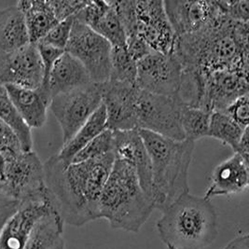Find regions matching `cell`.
<instances>
[{
	"label": "cell",
	"instance_id": "9",
	"mask_svg": "<svg viewBox=\"0 0 249 249\" xmlns=\"http://www.w3.org/2000/svg\"><path fill=\"white\" fill-rule=\"evenodd\" d=\"M112 46L100 35L74 16V23L65 52L75 57L94 83H105L110 76Z\"/></svg>",
	"mask_w": 249,
	"mask_h": 249
},
{
	"label": "cell",
	"instance_id": "24",
	"mask_svg": "<svg viewBox=\"0 0 249 249\" xmlns=\"http://www.w3.org/2000/svg\"><path fill=\"white\" fill-rule=\"evenodd\" d=\"M62 217L55 209L42 215L31 230L23 249H57L65 243Z\"/></svg>",
	"mask_w": 249,
	"mask_h": 249
},
{
	"label": "cell",
	"instance_id": "13",
	"mask_svg": "<svg viewBox=\"0 0 249 249\" xmlns=\"http://www.w3.org/2000/svg\"><path fill=\"white\" fill-rule=\"evenodd\" d=\"M137 86L108 80L103 84V105L107 129L112 132L137 130L136 103Z\"/></svg>",
	"mask_w": 249,
	"mask_h": 249
},
{
	"label": "cell",
	"instance_id": "7",
	"mask_svg": "<svg viewBox=\"0 0 249 249\" xmlns=\"http://www.w3.org/2000/svg\"><path fill=\"white\" fill-rule=\"evenodd\" d=\"M183 106L177 95H157L139 89L136 103L137 131L143 130L174 140H184L180 125Z\"/></svg>",
	"mask_w": 249,
	"mask_h": 249
},
{
	"label": "cell",
	"instance_id": "21",
	"mask_svg": "<svg viewBox=\"0 0 249 249\" xmlns=\"http://www.w3.org/2000/svg\"><path fill=\"white\" fill-rule=\"evenodd\" d=\"M13 106L25 124L32 128H41L47 121L50 104L38 90H30L14 85L4 86Z\"/></svg>",
	"mask_w": 249,
	"mask_h": 249
},
{
	"label": "cell",
	"instance_id": "34",
	"mask_svg": "<svg viewBox=\"0 0 249 249\" xmlns=\"http://www.w3.org/2000/svg\"><path fill=\"white\" fill-rule=\"evenodd\" d=\"M220 8L228 18L242 23H249V1H219Z\"/></svg>",
	"mask_w": 249,
	"mask_h": 249
},
{
	"label": "cell",
	"instance_id": "38",
	"mask_svg": "<svg viewBox=\"0 0 249 249\" xmlns=\"http://www.w3.org/2000/svg\"><path fill=\"white\" fill-rule=\"evenodd\" d=\"M222 249H249V235L248 233L232 239Z\"/></svg>",
	"mask_w": 249,
	"mask_h": 249
},
{
	"label": "cell",
	"instance_id": "18",
	"mask_svg": "<svg viewBox=\"0 0 249 249\" xmlns=\"http://www.w3.org/2000/svg\"><path fill=\"white\" fill-rule=\"evenodd\" d=\"M112 47H126V36L113 1H87L76 15Z\"/></svg>",
	"mask_w": 249,
	"mask_h": 249
},
{
	"label": "cell",
	"instance_id": "41",
	"mask_svg": "<svg viewBox=\"0 0 249 249\" xmlns=\"http://www.w3.org/2000/svg\"><path fill=\"white\" fill-rule=\"evenodd\" d=\"M0 194H3V177L0 175Z\"/></svg>",
	"mask_w": 249,
	"mask_h": 249
},
{
	"label": "cell",
	"instance_id": "1",
	"mask_svg": "<svg viewBox=\"0 0 249 249\" xmlns=\"http://www.w3.org/2000/svg\"><path fill=\"white\" fill-rule=\"evenodd\" d=\"M114 160L111 152L70 163L53 155L43 163L48 197L65 224L81 227L99 218V199Z\"/></svg>",
	"mask_w": 249,
	"mask_h": 249
},
{
	"label": "cell",
	"instance_id": "8",
	"mask_svg": "<svg viewBox=\"0 0 249 249\" xmlns=\"http://www.w3.org/2000/svg\"><path fill=\"white\" fill-rule=\"evenodd\" d=\"M103 84L91 82L74 91L54 96L49 108L55 117L67 143L103 104Z\"/></svg>",
	"mask_w": 249,
	"mask_h": 249
},
{
	"label": "cell",
	"instance_id": "35",
	"mask_svg": "<svg viewBox=\"0 0 249 249\" xmlns=\"http://www.w3.org/2000/svg\"><path fill=\"white\" fill-rule=\"evenodd\" d=\"M23 151L19 139L12 129L0 120V152H21Z\"/></svg>",
	"mask_w": 249,
	"mask_h": 249
},
{
	"label": "cell",
	"instance_id": "26",
	"mask_svg": "<svg viewBox=\"0 0 249 249\" xmlns=\"http://www.w3.org/2000/svg\"><path fill=\"white\" fill-rule=\"evenodd\" d=\"M0 120L8 125L17 136L23 151H32L33 137L31 128L25 124L2 85H0Z\"/></svg>",
	"mask_w": 249,
	"mask_h": 249
},
{
	"label": "cell",
	"instance_id": "39",
	"mask_svg": "<svg viewBox=\"0 0 249 249\" xmlns=\"http://www.w3.org/2000/svg\"><path fill=\"white\" fill-rule=\"evenodd\" d=\"M234 153H237L245 160H249V129L245 131Z\"/></svg>",
	"mask_w": 249,
	"mask_h": 249
},
{
	"label": "cell",
	"instance_id": "20",
	"mask_svg": "<svg viewBox=\"0 0 249 249\" xmlns=\"http://www.w3.org/2000/svg\"><path fill=\"white\" fill-rule=\"evenodd\" d=\"M91 82L84 67L75 57L64 52L57 59L50 74L49 91L51 99L58 94L85 87Z\"/></svg>",
	"mask_w": 249,
	"mask_h": 249
},
{
	"label": "cell",
	"instance_id": "37",
	"mask_svg": "<svg viewBox=\"0 0 249 249\" xmlns=\"http://www.w3.org/2000/svg\"><path fill=\"white\" fill-rule=\"evenodd\" d=\"M19 204L20 202L4 194H0V232L8 219L15 213Z\"/></svg>",
	"mask_w": 249,
	"mask_h": 249
},
{
	"label": "cell",
	"instance_id": "33",
	"mask_svg": "<svg viewBox=\"0 0 249 249\" xmlns=\"http://www.w3.org/2000/svg\"><path fill=\"white\" fill-rule=\"evenodd\" d=\"M49 3L58 22H61L69 17L75 16L79 11H81L84 8L87 1L53 0L49 1Z\"/></svg>",
	"mask_w": 249,
	"mask_h": 249
},
{
	"label": "cell",
	"instance_id": "12",
	"mask_svg": "<svg viewBox=\"0 0 249 249\" xmlns=\"http://www.w3.org/2000/svg\"><path fill=\"white\" fill-rule=\"evenodd\" d=\"M43 76V64L36 44L29 43L11 53H0V85L37 90Z\"/></svg>",
	"mask_w": 249,
	"mask_h": 249
},
{
	"label": "cell",
	"instance_id": "3",
	"mask_svg": "<svg viewBox=\"0 0 249 249\" xmlns=\"http://www.w3.org/2000/svg\"><path fill=\"white\" fill-rule=\"evenodd\" d=\"M151 164L150 199L154 209L163 211L185 193H190L189 169L195 143L174 140L139 130Z\"/></svg>",
	"mask_w": 249,
	"mask_h": 249
},
{
	"label": "cell",
	"instance_id": "23",
	"mask_svg": "<svg viewBox=\"0 0 249 249\" xmlns=\"http://www.w3.org/2000/svg\"><path fill=\"white\" fill-rule=\"evenodd\" d=\"M30 42L24 17L14 5L0 10V53H11Z\"/></svg>",
	"mask_w": 249,
	"mask_h": 249
},
{
	"label": "cell",
	"instance_id": "11",
	"mask_svg": "<svg viewBox=\"0 0 249 249\" xmlns=\"http://www.w3.org/2000/svg\"><path fill=\"white\" fill-rule=\"evenodd\" d=\"M136 86L149 93L176 96L181 83L182 68L173 53L153 52L137 62Z\"/></svg>",
	"mask_w": 249,
	"mask_h": 249
},
{
	"label": "cell",
	"instance_id": "31",
	"mask_svg": "<svg viewBox=\"0 0 249 249\" xmlns=\"http://www.w3.org/2000/svg\"><path fill=\"white\" fill-rule=\"evenodd\" d=\"M73 23H74V16L59 22L37 43H43L46 45L52 46L58 50L65 51L67 45H68V40H69Z\"/></svg>",
	"mask_w": 249,
	"mask_h": 249
},
{
	"label": "cell",
	"instance_id": "30",
	"mask_svg": "<svg viewBox=\"0 0 249 249\" xmlns=\"http://www.w3.org/2000/svg\"><path fill=\"white\" fill-rule=\"evenodd\" d=\"M113 132L109 129H106L99 136H96L83 147L73 158L71 162H80L100 158L113 152Z\"/></svg>",
	"mask_w": 249,
	"mask_h": 249
},
{
	"label": "cell",
	"instance_id": "27",
	"mask_svg": "<svg viewBox=\"0 0 249 249\" xmlns=\"http://www.w3.org/2000/svg\"><path fill=\"white\" fill-rule=\"evenodd\" d=\"M246 130L236 124L224 112L214 111L210 116L207 137L215 138L222 144L231 147L235 152Z\"/></svg>",
	"mask_w": 249,
	"mask_h": 249
},
{
	"label": "cell",
	"instance_id": "29",
	"mask_svg": "<svg viewBox=\"0 0 249 249\" xmlns=\"http://www.w3.org/2000/svg\"><path fill=\"white\" fill-rule=\"evenodd\" d=\"M136 61L127 52L126 47H112L110 76L108 80L136 86Z\"/></svg>",
	"mask_w": 249,
	"mask_h": 249
},
{
	"label": "cell",
	"instance_id": "17",
	"mask_svg": "<svg viewBox=\"0 0 249 249\" xmlns=\"http://www.w3.org/2000/svg\"><path fill=\"white\" fill-rule=\"evenodd\" d=\"M113 136L114 157L134 167L144 193L150 199L151 164L138 131H117L113 132Z\"/></svg>",
	"mask_w": 249,
	"mask_h": 249
},
{
	"label": "cell",
	"instance_id": "32",
	"mask_svg": "<svg viewBox=\"0 0 249 249\" xmlns=\"http://www.w3.org/2000/svg\"><path fill=\"white\" fill-rule=\"evenodd\" d=\"M249 94H245V95L239 97L233 102L231 103L222 111L243 129L249 128Z\"/></svg>",
	"mask_w": 249,
	"mask_h": 249
},
{
	"label": "cell",
	"instance_id": "14",
	"mask_svg": "<svg viewBox=\"0 0 249 249\" xmlns=\"http://www.w3.org/2000/svg\"><path fill=\"white\" fill-rule=\"evenodd\" d=\"M176 36L197 32L212 23L223 12L219 1H163Z\"/></svg>",
	"mask_w": 249,
	"mask_h": 249
},
{
	"label": "cell",
	"instance_id": "28",
	"mask_svg": "<svg viewBox=\"0 0 249 249\" xmlns=\"http://www.w3.org/2000/svg\"><path fill=\"white\" fill-rule=\"evenodd\" d=\"M211 113L197 107H182L180 125L185 140L196 142L207 137Z\"/></svg>",
	"mask_w": 249,
	"mask_h": 249
},
{
	"label": "cell",
	"instance_id": "40",
	"mask_svg": "<svg viewBox=\"0 0 249 249\" xmlns=\"http://www.w3.org/2000/svg\"><path fill=\"white\" fill-rule=\"evenodd\" d=\"M5 166H6V161L5 159L3 157L2 153L0 152V175L3 177L4 171H5Z\"/></svg>",
	"mask_w": 249,
	"mask_h": 249
},
{
	"label": "cell",
	"instance_id": "16",
	"mask_svg": "<svg viewBox=\"0 0 249 249\" xmlns=\"http://www.w3.org/2000/svg\"><path fill=\"white\" fill-rule=\"evenodd\" d=\"M52 209L48 194L21 202L0 232V249H23L36 222Z\"/></svg>",
	"mask_w": 249,
	"mask_h": 249
},
{
	"label": "cell",
	"instance_id": "42",
	"mask_svg": "<svg viewBox=\"0 0 249 249\" xmlns=\"http://www.w3.org/2000/svg\"><path fill=\"white\" fill-rule=\"evenodd\" d=\"M57 249H66V244H65V243H64V244H62V245H61V246H60V247H59Z\"/></svg>",
	"mask_w": 249,
	"mask_h": 249
},
{
	"label": "cell",
	"instance_id": "2",
	"mask_svg": "<svg viewBox=\"0 0 249 249\" xmlns=\"http://www.w3.org/2000/svg\"><path fill=\"white\" fill-rule=\"evenodd\" d=\"M172 53L182 70L204 76L221 70L249 73V23L223 13L203 29L177 36Z\"/></svg>",
	"mask_w": 249,
	"mask_h": 249
},
{
	"label": "cell",
	"instance_id": "36",
	"mask_svg": "<svg viewBox=\"0 0 249 249\" xmlns=\"http://www.w3.org/2000/svg\"><path fill=\"white\" fill-rule=\"evenodd\" d=\"M126 50L136 63L153 53L149 46L138 36L126 38Z\"/></svg>",
	"mask_w": 249,
	"mask_h": 249
},
{
	"label": "cell",
	"instance_id": "19",
	"mask_svg": "<svg viewBox=\"0 0 249 249\" xmlns=\"http://www.w3.org/2000/svg\"><path fill=\"white\" fill-rule=\"evenodd\" d=\"M249 184V160L234 153L215 166L204 197L211 200L216 196L240 194L248 191Z\"/></svg>",
	"mask_w": 249,
	"mask_h": 249
},
{
	"label": "cell",
	"instance_id": "10",
	"mask_svg": "<svg viewBox=\"0 0 249 249\" xmlns=\"http://www.w3.org/2000/svg\"><path fill=\"white\" fill-rule=\"evenodd\" d=\"M131 36L141 38L153 52L165 54L173 53L177 36L168 20L163 1H134V28L128 37Z\"/></svg>",
	"mask_w": 249,
	"mask_h": 249
},
{
	"label": "cell",
	"instance_id": "25",
	"mask_svg": "<svg viewBox=\"0 0 249 249\" xmlns=\"http://www.w3.org/2000/svg\"><path fill=\"white\" fill-rule=\"evenodd\" d=\"M106 129H107V114L102 104L74 136L67 143L63 144V147L57 156L64 162L70 163L83 147L96 136H99Z\"/></svg>",
	"mask_w": 249,
	"mask_h": 249
},
{
	"label": "cell",
	"instance_id": "4",
	"mask_svg": "<svg viewBox=\"0 0 249 249\" xmlns=\"http://www.w3.org/2000/svg\"><path fill=\"white\" fill-rule=\"evenodd\" d=\"M161 213L156 228L167 249H204L218 235L215 207L204 197L185 193Z\"/></svg>",
	"mask_w": 249,
	"mask_h": 249
},
{
	"label": "cell",
	"instance_id": "22",
	"mask_svg": "<svg viewBox=\"0 0 249 249\" xmlns=\"http://www.w3.org/2000/svg\"><path fill=\"white\" fill-rule=\"evenodd\" d=\"M16 6L23 14L30 42L33 44L40 41L59 23L49 1L22 0Z\"/></svg>",
	"mask_w": 249,
	"mask_h": 249
},
{
	"label": "cell",
	"instance_id": "15",
	"mask_svg": "<svg viewBox=\"0 0 249 249\" xmlns=\"http://www.w3.org/2000/svg\"><path fill=\"white\" fill-rule=\"evenodd\" d=\"M204 79L203 109L210 113L223 111L231 103L249 94V73L247 72L221 70L205 75Z\"/></svg>",
	"mask_w": 249,
	"mask_h": 249
},
{
	"label": "cell",
	"instance_id": "5",
	"mask_svg": "<svg viewBox=\"0 0 249 249\" xmlns=\"http://www.w3.org/2000/svg\"><path fill=\"white\" fill-rule=\"evenodd\" d=\"M153 210L134 167L115 159L99 199V218L108 221L112 229L137 233Z\"/></svg>",
	"mask_w": 249,
	"mask_h": 249
},
{
	"label": "cell",
	"instance_id": "6",
	"mask_svg": "<svg viewBox=\"0 0 249 249\" xmlns=\"http://www.w3.org/2000/svg\"><path fill=\"white\" fill-rule=\"evenodd\" d=\"M2 155L6 161L4 195L20 203L45 196L44 165L35 151L6 152Z\"/></svg>",
	"mask_w": 249,
	"mask_h": 249
}]
</instances>
